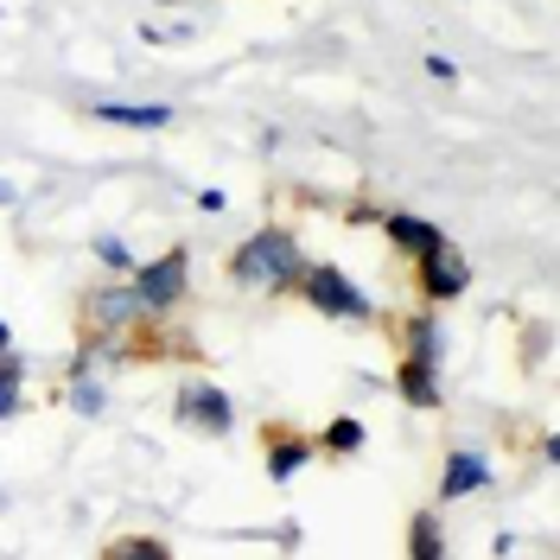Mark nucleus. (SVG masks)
Returning <instances> with one entry per match:
<instances>
[{
  "mask_svg": "<svg viewBox=\"0 0 560 560\" xmlns=\"http://www.w3.org/2000/svg\"><path fill=\"white\" fill-rule=\"evenodd\" d=\"M306 268V248L293 230H255L236 255H230V280L243 287V293H293V280Z\"/></svg>",
  "mask_w": 560,
  "mask_h": 560,
  "instance_id": "obj_1",
  "label": "nucleus"
},
{
  "mask_svg": "<svg viewBox=\"0 0 560 560\" xmlns=\"http://www.w3.org/2000/svg\"><path fill=\"white\" fill-rule=\"evenodd\" d=\"M293 293L313 306L318 318H345V325H376V300L363 293V280H350L338 261H306Z\"/></svg>",
  "mask_w": 560,
  "mask_h": 560,
  "instance_id": "obj_2",
  "label": "nucleus"
},
{
  "mask_svg": "<svg viewBox=\"0 0 560 560\" xmlns=\"http://www.w3.org/2000/svg\"><path fill=\"white\" fill-rule=\"evenodd\" d=\"M128 287H135V300L147 306V318L166 325V318L178 313V300L191 293V255H185V248H166L160 261H135V280H128Z\"/></svg>",
  "mask_w": 560,
  "mask_h": 560,
  "instance_id": "obj_3",
  "label": "nucleus"
},
{
  "mask_svg": "<svg viewBox=\"0 0 560 560\" xmlns=\"http://www.w3.org/2000/svg\"><path fill=\"white\" fill-rule=\"evenodd\" d=\"M415 280H420V300H427V306H446V300H465L471 261H465L453 243H440V248H427V255H415Z\"/></svg>",
  "mask_w": 560,
  "mask_h": 560,
  "instance_id": "obj_4",
  "label": "nucleus"
},
{
  "mask_svg": "<svg viewBox=\"0 0 560 560\" xmlns=\"http://www.w3.org/2000/svg\"><path fill=\"white\" fill-rule=\"evenodd\" d=\"M173 415H178V427L223 440V433L236 427V401H230L217 383H185V388H178V408H173Z\"/></svg>",
  "mask_w": 560,
  "mask_h": 560,
  "instance_id": "obj_5",
  "label": "nucleus"
},
{
  "mask_svg": "<svg viewBox=\"0 0 560 560\" xmlns=\"http://www.w3.org/2000/svg\"><path fill=\"white\" fill-rule=\"evenodd\" d=\"M261 458H268V478H275V485H293V478L318 458V440L275 420V427H261Z\"/></svg>",
  "mask_w": 560,
  "mask_h": 560,
  "instance_id": "obj_6",
  "label": "nucleus"
},
{
  "mask_svg": "<svg viewBox=\"0 0 560 560\" xmlns=\"http://www.w3.org/2000/svg\"><path fill=\"white\" fill-rule=\"evenodd\" d=\"M478 490H490V458H485V453H465V446H458V453L446 458V471H440V503L478 497Z\"/></svg>",
  "mask_w": 560,
  "mask_h": 560,
  "instance_id": "obj_7",
  "label": "nucleus"
},
{
  "mask_svg": "<svg viewBox=\"0 0 560 560\" xmlns=\"http://www.w3.org/2000/svg\"><path fill=\"white\" fill-rule=\"evenodd\" d=\"M395 395L420 408V415H433L440 401H446V388H440V370L433 363H415V357H401V370H395Z\"/></svg>",
  "mask_w": 560,
  "mask_h": 560,
  "instance_id": "obj_8",
  "label": "nucleus"
},
{
  "mask_svg": "<svg viewBox=\"0 0 560 560\" xmlns=\"http://www.w3.org/2000/svg\"><path fill=\"white\" fill-rule=\"evenodd\" d=\"M383 236L401 248V255H427V248L446 243V230H440V223H427V217H415V210H388V217H383Z\"/></svg>",
  "mask_w": 560,
  "mask_h": 560,
  "instance_id": "obj_9",
  "label": "nucleus"
},
{
  "mask_svg": "<svg viewBox=\"0 0 560 560\" xmlns=\"http://www.w3.org/2000/svg\"><path fill=\"white\" fill-rule=\"evenodd\" d=\"M401 357H415V363H433V370H440V357H446L440 318L433 313H408L401 318Z\"/></svg>",
  "mask_w": 560,
  "mask_h": 560,
  "instance_id": "obj_10",
  "label": "nucleus"
},
{
  "mask_svg": "<svg viewBox=\"0 0 560 560\" xmlns=\"http://www.w3.org/2000/svg\"><path fill=\"white\" fill-rule=\"evenodd\" d=\"M408 560H453L446 528H440V510H415L408 516Z\"/></svg>",
  "mask_w": 560,
  "mask_h": 560,
  "instance_id": "obj_11",
  "label": "nucleus"
},
{
  "mask_svg": "<svg viewBox=\"0 0 560 560\" xmlns=\"http://www.w3.org/2000/svg\"><path fill=\"white\" fill-rule=\"evenodd\" d=\"M90 115L108 121V128H166V121H173L166 103H96Z\"/></svg>",
  "mask_w": 560,
  "mask_h": 560,
  "instance_id": "obj_12",
  "label": "nucleus"
},
{
  "mask_svg": "<svg viewBox=\"0 0 560 560\" xmlns=\"http://www.w3.org/2000/svg\"><path fill=\"white\" fill-rule=\"evenodd\" d=\"M313 440H318V453L350 458V453H363V420H357V415H338L325 433H313Z\"/></svg>",
  "mask_w": 560,
  "mask_h": 560,
  "instance_id": "obj_13",
  "label": "nucleus"
},
{
  "mask_svg": "<svg viewBox=\"0 0 560 560\" xmlns=\"http://www.w3.org/2000/svg\"><path fill=\"white\" fill-rule=\"evenodd\" d=\"M65 401H70V408H77L83 420H103V415H108L103 376H65Z\"/></svg>",
  "mask_w": 560,
  "mask_h": 560,
  "instance_id": "obj_14",
  "label": "nucleus"
},
{
  "mask_svg": "<svg viewBox=\"0 0 560 560\" xmlns=\"http://www.w3.org/2000/svg\"><path fill=\"white\" fill-rule=\"evenodd\" d=\"M20 383H26V357H20V350H7V357H0V427L20 415V395H26Z\"/></svg>",
  "mask_w": 560,
  "mask_h": 560,
  "instance_id": "obj_15",
  "label": "nucleus"
},
{
  "mask_svg": "<svg viewBox=\"0 0 560 560\" xmlns=\"http://www.w3.org/2000/svg\"><path fill=\"white\" fill-rule=\"evenodd\" d=\"M108 560H173V548H166L160 535H121V541L108 548Z\"/></svg>",
  "mask_w": 560,
  "mask_h": 560,
  "instance_id": "obj_16",
  "label": "nucleus"
},
{
  "mask_svg": "<svg viewBox=\"0 0 560 560\" xmlns=\"http://www.w3.org/2000/svg\"><path fill=\"white\" fill-rule=\"evenodd\" d=\"M96 261H103L108 275H135V255H128L121 236H96Z\"/></svg>",
  "mask_w": 560,
  "mask_h": 560,
  "instance_id": "obj_17",
  "label": "nucleus"
},
{
  "mask_svg": "<svg viewBox=\"0 0 560 560\" xmlns=\"http://www.w3.org/2000/svg\"><path fill=\"white\" fill-rule=\"evenodd\" d=\"M427 77H440V83H458V65L446 51H427Z\"/></svg>",
  "mask_w": 560,
  "mask_h": 560,
  "instance_id": "obj_18",
  "label": "nucleus"
},
{
  "mask_svg": "<svg viewBox=\"0 0 560 560\" xmlns=\"http://www.w3.org/2000/svg\"><path fill=\"white\" fill-rule=\"evenodd\" d=\"M0 205H20V185L13 178H0Z\"/></svg>",
  "mask_w": 560,
  "mask_h": 560,
  "instance_id": "obj_19",
  "label": "nucleus"
},
{
  "mask_svg": "<svg viewBox=\"0 0 560 560\" xmlns=\"http://www.w3.org/2000/svg\"><path fill=\"white\" fill-rule=\"evenodd\" d=\"M7 350H13V325H7V318H0V357H7Z\"/></svg>",
  "mask_w": 560,
  "mask_h": 560,
  "instance_id": "obj_20",
  "label": "nucleus"
}]
</instances>
